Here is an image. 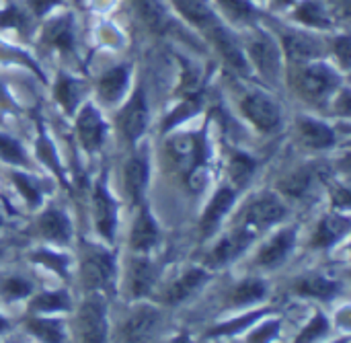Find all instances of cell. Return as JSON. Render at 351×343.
Masks as SVG:
<instances>
[{
  "instance_id": "1",
  "label": "cell",
  "mask_w": 351,
  "mask_h": 343,
  "mask_svg": "<svg viewBox=\"0 0 351 343\" xmlns=\"http://www.w3.org/2000/svg\"><path fill=\"white\" fill-rule=\"evenodd\" d=\"M82 280L88 290H109L115 280V259L109 251L86 245L82 251Z\"/></svg>"
},
{
  "instance_id": "2",
  "label": "cell",
  "mask_w": 351,
  "mask_h": 343,
  "mask_svg": "<svg viewBox=\"0 0 351 343\" xmlns=\"http://www.w3.org/2000/svg\"><path fill=\"white\" fill-rule=\"evenodd\" d=\"M78 329L82 343H105L107 340V307L103 298L88 296L78 311Z\"/></svg>"
},
{
  "instance_id": "3",
  "label": "cell",
  "mask_w": 351,
  "mask_h": 343,
  "mask_svg": "<svg viewBox=\"0 0 351 343\" xmlns=\"http://www.w3.org/2000/svg\"><path fill=\"white\" fill-rule=\"evenodd\" d=\"M284 216H286V208L276 196H261L255 202H251L249 208L245 210L241 228L249 230L255 237L259 230H263L267 226H274Z\"/></svg>"
},
{
  "instance_id": "4",
  "label": "cell",
  "mask_w": 351,
  "mask_h": 343,
  "mask_svg": "<svg viewBox=\"0 0 351 343\" xmlns=\"http://www.w3.org/2000/svg\"><path fill=\"white\" fill-rule=\"evenodd\" d=\"M298 91L308 99H323L337 86V74L323 64L306 66L296 78Z\"/></svg>"
},
{
  "instance_id": "5",
  "label": "cell",
  "mask_w": 351,
  "mask_h": 343,
  "mask_svg": "<svg viewBox=\"0 0 351 343\" xmlns=\"http://www.w3.org/2000/svg\"><path fill=\"white\" fill-rule=\"evenodd\" d=\"M160 329V313L150 307H140L123 325V338L128 343H148Z\"/></svg>"
},
{
  "instance_id": "6",
  "label": "cell",
  "mask_w": 351,
  "mask_h": 343,
  "mask_svg": "<svg viewBox=\"0 0 351 343\" xmlns=\"http://www.w3.org/2000/svg\"><path fill=\"white\" fill-rule=\"evenodd\" d=\"M146 123H148V107H146L144 93L138 91L119 113V130L128 142H136L144 134Z\"/></svg>"
},
{
  "instance_id": "7",
  "label": "cell",
  "mask_w": 351,
  "mask_h": 343,
  "mask_svg": "<svg viewBox=\"0 0 351 343\" xmlns=\"http://www.w3.org/2000/svg\"><path fill=\"white\" fill-rule=\"evenodd\" d=\"M243 113L261 132H271L280 126V111L265 95H249L243 101Z\"/></svg>"
},
{
  "instance_id": "8",
  "label": "cell",
  "mask_w": 351,
  "mask_h": 343,
  "mask_svg": "<svg viewBox=\"0 0 351 343\" xmlns=\"http://www.w3.org/2000/svg\"><path fill=\"white\" fill-rule=\"evenodd\" d=\"M95 222L101 237L107 241H113L115 237V224H117V206L115 200L109 196L105 183H97L95 187Z\"/></svg>"
},
{
  "instance_id": "9",
  "label": "cell",
  "mask_w": 351,
  "mask_h": 343,
  "mask_svg": "<svg viewBox=\"0 0 351 343\" xmlns=\"http://www.w3.org/2000/svg\"><path fill=\"white\" fill-rule=\"evenodd\" d=\"M76 130H78V138L86 150H97L101 146L103 136H105V123L101 119V113L93 105H86L80 111V115L76 119Z\"/></svg>"
},
{
  "instance_id": "10",
  "label": "cell",
  "mask_w": 351,
  "mask_h": 343,
  "mask_svg": "<svg viewBox=\"0 0 351 343\" xmlns=\"http://www.w3.org/2000/svg\"><path fill=\"white\" fill-rule=\"evenodd\" d=\"M294 243H296V233H294V228H286V230L278 233V235L259 251L257 263L263 265V268H278V265H282V263L288 259V255L292 253Z\"/></svg>"
},
{
  "instance_id": "11",
  "label": "cell",
  "mask_w": 351,
  "mask_h": 343,
  "mask_svg": "<svg viewBox=\"0 0 351 343\" xmlns=\"http://www.w3.org/2000/svg\"><path fill=\"white\" fill-rule=\"evenodd\" d=\"M251 56H253V62L257 64L259 72L265 78L278 80V74H280V49L271 39L259 37V39L251 41Z\"/></svg>"
},
{
  "instance_id": "12",
  "label": "cell",
  "mask_w": 351,
  "mask_h": 343,
  "mask_svg": "<svg viewBox=\"0 0 351 343\" xmlns=\"http://www.w3.org/2000/svg\"><path fill=\"white\" fill-rule=\"evenodd\" d=\"M208 35H210V39L214 41V45L218 47V51L224 56V60H226L232 68H237L239 72H247V60H245V56H243L239 43L234 41V37H232L218 21L208 29Z\"/></svg>"
},
{
  "instance_id": "13",
  "label": "cell",
  "mask_w": 351,
  "mask_h": 343,
  "mask_svg": "<svg viewBox=\"0 0 351 343\" xmlns=\"http://www.w3.org/2000/svg\"><path fill=\"white\" fill-rule=\"evenodd\" d=\"M255 237L245 230V228H237L232 235H228L224 241H220V245L210 253V263L212 265H224L228 261H232L234 257H239L247 247L249 243L253 241Z\"/></svg>"
},
{
  "instance_id": "14",
  "label": "cell",
  "mask_w": 351,
  "mask_h": 343,
  "mask_svg": "<svg viewBox=\"0 0 351 343\" xmlns=\"http://www.w3.org/2000/svg\"><path fill=\"white\" fill-rule=\"evenodd\" d=\"M232 202H234V191L228 189V187H222L212 198V202L208 204V208H206V212L202 216V235L204 237H208V235H212L216 230V226L222 222V218L230 210Z\"/></svg>"
},
{
  "instance_id": "15",
  "label": "cell",
  "mask_w": 351,
  "mask_h": 343,
  "mask_svg": "<svg viewBox=\"0 0 351 343\" xmlns=\"http://www.w3.org/2000/svg\"><path fill=\"white\" fill-rule=\"evenodd\" d=\"M158 241V226L156 222L152 220V216L148 214V210H142L134 222V228H132V237H130V245L134 251L142 253V251H148L156 245Z\"/></svg>"
},
{
  "instance_id": "16",
  "label": "cell",
  "mask_w": 351,
  "mask_h": 343,
  "mask_svg": "<svg viewBox=\"0 0 351 343\" xmlns=\"http://www.w3.org/2000/svg\"><path fill=\"white\" fill-rule=\"evenodd\" d=\"M208 282V274L204 270H191L185 276H181L167 292H165V303L167 305H179L185 298H189L193 292H197L204 284Z\"/></svg>"
},
{
  "instance_id": "17",
  "label": "cell",
  "mask_w": 351,
  "mask_h": 343,
  "mask_svg": "<svg viewBox=\"0 0 351 343\" xmlns=\"http://www.w3.org/2000/svg\"><path fill=\"white\" fill-rule=\"evenodd\" d=\"M39 233L49 239V241H56V243H66L72 235V228H70V220L66 218V214L62 210H56V208H49L41 214L39 218Z\"/></svg>"
},
{
  "instance_id": "18",
  "label": "cell",
  "mask_w": 351,
  "mask_h": 343,
  "mask_svg": "<svg viewBox=\"0 0 351 343\" xmlns=\"http://www.w3.org/2000/svg\"><path fill=\"white\" fill-rule=\"evenodd\" d=\"M298 134L308 148H329L335 142V134L329 126L317 119H298Z\"/></svg>"
},
{
  "instance_id": "19",
  "label": "cell",
  "mask_w": 351,
  "mask_h": 343,
  "mask_svg": "<svg viewBox=\"0 0 351 343\" xmlns=\"http://www.w3.org/2000/svg\"><path fill=\"white\" fill-rule=\"evenodd\" d=\"M130 82V68L128 66H117L109 70L107 74L101 76L99 80V95L105 103H115L123 97L125 88Z\"/></svg>"
},
{
  "instance_id": "20",
  "label": "cell",
  "mask_w": 351,
  "mask_h": 343,
  "mask_svg": "<svg viewBox=\"0 0 351 343\" xmlns=\"http://www.w3.org/2000/svg\"><path fill=\"white\" fill-rule=\"evenodd\" d=\"M148 185V163L142 156H134L125 165V189L134 204L144 200V191Z\"/></svg>"
},
{
  "instance_id": "21",
  "label": "cell",
  "mask_w": 351,
  "mask_h": 343,
  "mask_svg": "<svg viewBox=\"0 0 351 343\" xmlns=\"http://www.w3.org/2000/svg\"><path fill=\"white\" fill-rule=\"evenodd\" d=\"M348 228H350V222L348 218H341V216H327L323 218V222L319 224L317 233H315V239H313V245L315 247H329L333 243H337L339 239H343L348 235Z\"/></svg>"
},
{
  "instance_id": "22",
  "label": "cell",
  "mask_w": 351,
  "mask_h": 343,
  "mask_svg": "<svg viewBox=\"0 0 351 343\" xmlns=\"http://www.w3.org/2000/svg\"><path fill=\"white\" fill-rule=\"evenodd\" d=\"M156 276H158L156 265L150 259H136L132 263V270H130V284H132L134 296L146 294L154 286Z\"/></svg>"
},
{
  "instance_id": "23",
  "label": "cell",
  "mask_w": 351,
  "mask_h": 343,
  "mask_svg": "<svg viewBox=\"0 0 351 343\" xmlns=\"http://www.w3.org/2000/svg\"><path fill=\"white\" fill-rule=\"evenodd\" d=\"M134 8L138 10L140 19L156 33H162L169 29V16L165 12V8L156 2V0H132Z\"/></svg>"
},
{
  "instance_id": "24",
  "label": "cell",
  "mask_w": 351,
  "mask_h": 343,
  "mask_svg": "<svg viewBox=\"0 0 351 343\" xmlns=\"http://www.w3.org/2000/svg\"><path fill=\"white\" fill-rule=\"evenodd\" d=\"M173 2L183 16H187L191 23H195L197 27L206 31L216 23V16L212 14V10L206 6L204 0H173Z\"/></svg>"
},
{
  "instance_id": "25",
  "label": "cell",
  "mask_w": 351,
  "mask_h": 343,
  "mask_svg": "<svg viewBox=\"0 0 351 343\" xmlns=\"http://www.w3.org/2000/svg\"><path fill=\"white\" fill-rule=\"evenodd\" d=\"M284 45H286V51L292 60L296 62H304V60H311V58H317L319 56V45L306 37V35H296V33H290L284 37Z\"/></svg>"
},
{
  "instance_id": "26",
  "label": "cell",
  "mask_w": 351,
  "mask_h": 343,
  "mask_svg": "<svg viewBox=\"0 0 351 343\" xmlns=\"http://www.w3.org/2000/svg\"><path fill=\"white\" fill-rule=\"evenodd\" d=\"M296 290L304 296H313V298H323V300H329L333 298L337 292H339V284L327 280V278H304L296 284Z\"/></svg>"
},
{
  "instance_id": "27",
  "label": "cell",
  "mask_w": 351,
  "mask_h": 343,
  "mask_svg": "<svg viewBox=\"0 0 351 343\" xmlns=\"http://www.w3.org/2000/svg\"><path fill=\"white\" fill-rule=\"evenodd\" d=\"M29 331L43 343L64 342V325L56 319H33L29 321Z\"/></svg>"
},
{
  "instance_id": "28",
  "label": "cell",
  "mask_w": 351,
  "mask_h": 343,
  "mask_svg": "<svg viewBox=\"0 0 351 343\" xmlns=\"http://www.w3.org/2000/svg\"><path fill=\"white\" fill-rule=\"evenodd\" d=\"M45 39L62 49H70L72 47V21L70 16H62L58 21H51L45 27Z\"/></svg>"
},
{
  "instance_id": "29",
  "label": "cell",
  "mask_w": 351,
  "mask_h": 343,
  "mask_svg": "<svg viewBox=\"0 0 351 343\" xmlns=\"http://www.w3.org/2000/svg\"><path fill=\"white\" fill-rule=\"evenodd\" d=\"M265 296V284L261 280H245L232 290V305H251Z\"/></svg>"
},
{
  "instance_id": "30",
  "label": "cell",
  "mask_w": 351,
  "mask_h": 343,
  "mask_svg": "<svg viewBox=\"0 0 351 343\" xmlns=\"http://www.w3.org/2000/svg\"><path fill=\"white\" fill-rule=\"evenodd\" d=\"M56 97H58L60 105L68 113H72L78 105V99H80V84L68 76H62L60 82L56 84Z\"/></svg>"
},
{
  "instance_id": "31",
  "label": "cell",
  "mask_w": 351,
  "mask_h": 343,
  "mask_svg": "<svg viewBox=\"0 0 351 343\" xmlns=\"http://www.w3.org/2000/svg\"><path fill=\"white\" fill-rule=\"evenodd\" d=\"M70 307V300L66 296V292H45L39 294L33 303H31V311H39V313H58V311H66Z\"/></svg>"
},
{
  "instance_id": "32",
  "label": "cell",
  "mask_w": 351,
  "mask_h": 343,
  "mask_svg": "<svg viewBox=\"0 0 351 343\" xmlns=\"http://www.w3.org/2000/svg\"><path fill=\"white\" fill-rule=\"evenodd\" d=\"M253 173H255V161L251 156L243 154V152H237L232 156V161H230V179L239 187H243V185L249 183Z\"/></svg>"
},
{
  "instance_id": "33",
  "label": "cell",
  "mask_w": 351,
  "mask_h": 343,
  "mask_svg": "<svg viewBox=\"0 0 351 343\" xmlns=\"http://www.w3.org/2000/svg\"><path fill=\"white\" fill-rule=\"evenodd\" d=\"M298 19L306 25H313V27H327L329 25V19L325 14V10L321 8L319 2L315 0H306L300 8H298Z\"/></svg>"
},
{
  "instance_id": "34",
  "label": "cell",
  "mask_w": 351,
  "mask_h": 343,
  "mask_svg": "<svg viewBox=\"0 0 351 343\" xmlns=\"http://www.w3.org/2000/svg\"><path fill=\"white\" fill-rule=\"evenodd\" d=\"M311 183H313V173L304 169V171H296L294 175H290L282 183V189H284V193H288L292 198H300L311 187Z\"/></svg>"
},
{
  "instance_id": "35",
  "label": "cell",
  "mask_w": 351,
  "mask_h": 343,
  "mask_svg": "<svg viewBox=\"0 0 351 343\" xmlns=\"http://www.w3.org/2000/svg\"><path fill=\"white\" fill-rule=\"evenodd\" d=\"M0 158L6 163H14V165H27V156L21 144L12 140L10 136H2V134H0Z\"/></svg>"
},
{
  "instance_id": "36",
  "label": "cell",
  "mask_w": 351,
  "mask_h": 343,
  "mask_svg": "<svg viewBox=\"0 0 351 343\" xmlns=\"http://www.w3.org/2000/svg\"><path fill=\"white\" fill-rule=\"evenodd\" d=\"M222 8L237 21H251L255 16V8L247 0H218Z\"/></svg>"
},
{
  "instance_id": "37",
  "label": "cell",
  "mask_w": 351,
  "mask_h": 343,
  "mask_svg": "<svg viewBox=\"0 0 351 343\" xmlns=\"http://www.w3.org/2000/svg\"><path fill=\"white\" fill-rule=\"evenodd\" d=\"M12 179H14L16 187L21 189L23 198H25L31 206H37L39 200H41V189H39V185H37L33 179H29L27 175H21V173H14Z\"/></svg>"
},
{
  "instance_id": "38",
  "label": "cell",
  "mask_w": 351,
  "mask_h": 343,
  "mask_svg": "<svg viewBox=\"0 0 351 343\" xmlns=\"http://www.w3.org/2000/svg\"><path fill=\"white\" fill-rule=\"evenodd\" d=\"M197 107H199V103H197V99H193V97H189V99H185L169 117H167V121H165V130H169V128H175L177 123H181L183 119H187V117H191L195 111H197Z\"/></svg>"
},
{
  "instance_id": "39",
  "label": "cell",
  "mask_w": 351,
  "mask_h": 343,
  "mask_svg": "<svg viewBox=\"0 0 351 343\" xmlns=\"http://www.w3.org/2000/svg\"><path fill=\"white\" fill-rule=\"evenodd\" d=\"M327 319L323 317V315H317L308 325H306V329H302V333H300V338L296 340V343H315L319 338H323L325 333H327Z\"/></svg>"
},
{
  "instance_id": "40",
  "label": "cell",
  "mask_w": 351,
  "mask_h": 343,
  "mask_svg": "<svg viewBox=\"0 0 351 343\" xmlns=\"http://www.w3.org/2000/svg\"><path fill=\"white\" fill-rule=\"evenodd\" d=\"M263 313H253V315H245L241 317L239 321H232V323H226L222 327H216L214 331H210V335H230V333H237V331H243L247 329L249 325H253Z\"/></svg>"
},
{
  "instance_id": "41",
  "label": "cell",
  "mask_w": 351,
  "mask_h": 343,
  "mask_svg": "<svg viewBox=\"0 0 351 343\" xmlns=\"http://www.w3.org/2000/svg\"><path fill=\"white\" fill-rule=\"evenodd\" d=\"M2 292L8 296V298H23V296H29L31 292V284L23 278H8L4 284H2Z\"/></svg>"
},
{
  "instance_id": "42",
  "label": "cell",
  "mask_w": 351,
  "mask_h": 343,
  "mask_svg": "<svg viewBox=\"0 0 351 343\" xmlns=\"http://www.w3.org/2000/svg\"><path fill=\"white\" fill-rule=\"evenodd\" d=\"M37 154H39V158H41L47 167H51L53 171L60 173L58 156H56V152H53V148H51V142H49V138H47L45 134H41L39 140H37Z\"/></svg>"
},
{
  "instance_id": "43",
  "label": "cell",
  "mask_w": 351,
  "mask_h": 343,
  "mask_svg": "<svg viewBox=\"0 0 351 343\" xmlns=\"http://www.w3.org/2000/svg\"><path fill=\"white\" fill-rule=\"evenodd\" d=\"M278 329H280V321H269L249 335V343H269L278 335Z\"/></svg>"
},
{
  "instance_id": "44",
  "label": "cell",
  "mask_w": 351,
  "mask_h": 343,
  "mask_svg": "<svg viewBox=\"0 0 351 343\" xmlns=\"http://www.w3.org/2000/svg\"><path fill=\"white\" fill-rule=\"evenodd\" d=\"M35 259H37L39 263H45L47 268H51V270L60 272V274H64V272H66V259H64V257H60V255H53V253H49V251H41V253H37V255H35Z\"/></svg>"
},
{
  "instance_id": "45",
  "label": "cell",
  "mask_w": 351,
  "mask_h": 343,
  "mask_svg": "<svg viewBox=\"0 0 351 343\" xmlns=\"http://www.w3.org/2000/svg\"><path fill=\"white\" fill-rule=\"evenodd\" d=\"M29 2H31L33 10H35L37 14H43V12H47L51 6L58 4V0H29Z\"/></svg>"
},
{
  "instance_id": "46",
  "label": "cell",
  "mask_w": 351,
  "mask_h": 343,
  "mask_svg": "<svg viewBox=\"0 0 351 343\" xmlns=\"http://www.w3.org/2000/svg\"><path fill=\"white\" fill-rule=\"evenodd\" d=\"M337 51H339V56H341V60H343V64H348L350 62V41L343 37V39H339V43H337Z\"/></svg>"
},
{
  "instance_id": "47",
  "label": "cell",
  "mask_w": 351,
  "mask_h": 343,
  "mask_svg": "<svg viewBox=\"0 0 351 343\" xmlns=\"http://www.w3.org/2000/svg\"><path fill=\"white\" fill-rule=\"evenodd\" d=\"M169 343H193V342H191V340H189L187 335H177V338L173 340V342H169Z\"/></svg>"
},
{
  "instance_id": "48",
  "label": "cell",
  "mask_w": 351,
  "mask_h": 343,
  "mask_svg": "<svg viewBox=\"0 0 351 343\" xmlns=\"http://www.w3.org/2000/svg\"><path fill=\"white\" fill-rule=\"evenodd\" d=\"M4 329H8V323H6V321H4V319L0 317V333H2Z\"/></svg>"
},
{
  "instance_id": "49",
  "label": "cell",
  "mask_w": 351,
  "mask_h": 343,
  "mask_svg": "<svg viewBox=\"0 0 351 343\" xmlns=\"http://www.w3.org/2000/svg\"><path fill=\"white\" fill-rule=\"evenodd\" d=\"M282 2H292V0H282Z\"/></svg>"
},
{
  "instance_id": "50",
  "label": "cell",
  "mask_w": 351,
  "mask_h": 343,
  "mask_svg": "<svg viewBox=\"0 0 351 343\" xmlns=\"http://www.w3.org/2000/svg\"><path fill=\"white\" fill-rule=\"evenodd\" d=\"M339 343H348V342H346V340H343V342H339Z\"/></svg>"
},
{
  "instance_id": "51",
  "label": "cell",
  "mask_w": 351,
  "mask_h": 343,
  "mask_svg": "<svg viewBox=\"0 0 351 343\" xmlns=\"http://www.w3.org/2000/svg\"><path fill=\"white\" fill-rule=\"evenodd\" d=\"M0 253H2V251H0Z\"/></svg>"
}]
</instances>
